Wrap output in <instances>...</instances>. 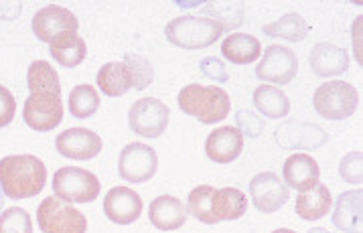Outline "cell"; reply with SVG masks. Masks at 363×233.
Masks as SVG:
<instances>
[{"label":"cell","mask_w":363,"mask_h":233,"mask_svg":"<svg viewBox=\"0 0 363 233\" xmlns=\"http://www.w3.org/2000/svg\"><path fill=\"white\" fill-rule=\"evenodd\" d=\"M47 169L35 154H13L0 161V189L9 199H30L45 189Z\"/></svg>","instance_id":"obj_1"},{"label":"cell","mask_w":363,"mask_h":233,"mask_svg":"<svg viewBox=\"0 0 363 233\" xmlns=\"http://www.w3.org/2000/svg\"><path fill=\"white\" fill-rule=\"evenodd\" d=\"M179 108L187 116L197 118L203 124H218L228 118L232 102L223 88L189 84L179 91Z\"/></svg>","instance_id":"obj_2"},{"label":"cell","mask_w":363,"mask_h":233,"mask_svg":"<svg viewBox=\"0 0 363 233\" xmlns=\"http://www.w3.org/2000/svg\"><path fill=\"white\" fill-rule=\"evenodd\" d=\"M164 35L169 43L181 49H205L223 35V27L209 16L185 15L173 18L167 25Z\"/></svg>","instance_id":"obj_3"},{"label":"cell","mask_w":363,"mask_h":233,"mask_svg":"<svg viewBox=\"0 0 363 233\" xmlns=\"http://www.w3.org/2000/svg\"><path fill=\"white\" fill-rule=\"evenodd\" d=\"M359 96L357 89L347 81H327L317 88L313 96V106L320 118L327 120H347L357 110Z\"/></svg>","instance_id":"obj_4"},{"label":"cell","mask_w":363,"mask_h":233,"mask_svg":"<svg viewBox=\"0 0 363 233\" xmlns=\"http://www.w3.org/2000/svg\"><path fill=\"white\" fill-rule=\"evenodd\" d=\"M100 181L94 173L77 166H63L53 175L55 197L67 203H91L100 197Z\"/></svg>","instance_id":"obj_5"},{"label":"cell","mask_w":363,"mask_h":233,"mask_svg":"<svg viewBox=\"0 0 363 233\" xmlns=\"http://www.w3.org/2000/svg\"><path fill=\"white\" fill-rule=\"evenodd\" d=\"M37 221L43 233H86L87 219L72 203L47 197L37 209Z\"/></svg>","instance_id":"obj_6"},{"label":"cell","mask_w":363,"mask_h":233,"mask_svg":"<svg viewBox=\"0 0 363 233\" xmlns=\"http://www.w3.org/2000/svg\"><path fill=\"white\" fill-rule=\"evenodd\" d=\"M159 169V157L155 148L143 142H132L124 146L118 157V173L128 183H146L150 181Z\"/></svg>","instance_id":"obj_7"},{"label":"cell","mask_w":363,"mask_h":233,"mask_svg":"<svg viewBox=\"0 0 363 233\" xmlns=\"http://www.w3.org/2000/svg\"><path fill=\"white\" fill-rule=\"evenodd\" d=\"M23 120L29 128L37 132H49L57 128L63 120L61 93H53V91L30 93L23 108Z\"/></svg>","instance_id":"obj_8"},{"label":"cell","mask_w":363,"mask_h":233,"mask_svg":"<svg viewBox=\"0 0 363 233\" xmlns=\"http://www.w3.org/2000/svg\"><path fill=\"white\" fill-rule=\"evenodd\" d=\"M169 116L171 110L167 108V103H162L157 98H143L132 103L128 112V124L138 136L159 138L169 126Z\"/></svg>","instance_id":"obj_9"},{"label":"cell","mask_w":363,"mask_h":233,"mask_svg":"<svg viewBox=\"0 0 363 233\" xmlns=\"http://www.w3.org/2000/svg\"><path fill=\"white\" fill-rule=\"evenodd\" d=\"M298 73V57L284 45H270L256 67V75L262 81L289 86Z\"/></svg>","instance_id":"obj_10"},{"label":"cell","mask_w":363,"mask_h":233,"mask_svg":"<svg viewBox=\"0 0 363 233\" xmlns=\"http://www.w3.org/2000/svg\"><path fill=\"white\" fill-rule=\"evenodd\" d=\"M250 199L262 213H277L291 199V191L274 173H260L250 181Z\"/></svg>","instance_id":"obj_11"},{"label":"cell","mask_w":363,"mask_h":233,"mask_svg":"<svg viewBox=\"0 0 363 233\" xmlns=\"http://www.w3.org/2000/svg\"><path fill=\"white\" fill-rule=\"evenodd\" d=\"M77 29H79V23L75 15L57 4L43 6L33 16V33L43 43H51L61 33H77Z\"/></svg>","instance_id":"obj_12"},{"label":"cell","mask_w":363,"mask_h":233,"mask_svg":"<svg viewBox=\"0 0 363 233\" xmlns=\"http://www.w3.org/2000/svg\"><path fill=\"white\" fill-rule=\"evenodd\" d=\"M57 152L61 157L75 159V161H89L102 152V138L96 132L87 128H69L61 132L55 140Z\"/></svg>","instance_id":"obj_13"},{"label":"cell","mask_w":363,"mask_h":233,"mask_svg":"<svg viewBox=\"0 0 363 233\" xmlns=\"http://www.w3.org/2000/svg\"><path fill=\"white\" fill-rule=\"evenodd\" d=\"M104 213L118 225H130L143 213V199L128 187H114L104 199Z\"/></svg>","instance_id":"obj_14"},{"label":"cell","mask_w":363,"mask_h":233,"mask_svg":"<svg viewBox=\"0 0 363 233\" xmlns=\"http://www.w3.org/2000/svg\"><path fill=\"white\" fill-rule=\"evenodd\" d=\"M244 150V134L233 126H221L213 130L205 140L207 159L218 164H228L235 161Z\"/></svg>","instance_id":"obj_15"},{"label":"cell","mask_w":363,"mask_h":233,"mask_svg":"<svg viewBox=\"0 0 363 233\" xmlns=\"http://www.w3.org/2000/svg\"><path fill=\"white\" fill-rule=\"evenodd\" d=\"M329 140V134L317 124L284 122L277 130V142L282 148H319Z\"/></svg>","instance_id":"obj_16"},{"label":"cell","mask_w":363,"mask_h":233,"mask_svg":"<svg viewBox=\"0 0 363 233\" xmlns=\"http://www.w3.org/2000/svg\"><path fill=\"white\" fill-rule=\"evenodd\" d=\"M363 193L362 187L345 191L335 201L333 223L343 233H363Z\"/></svg>","instance_id":"obj_17"},{"label":"cell","mask_w":363,"mask_h":233,"mask_svg":"<svg viewBox=\"0 0 363 233\" xmlns=\"http://www.w3.org/2000/svg\"><path fill=\"white\" fill-rule=\"evenodd\" d=\"M308 65L311 72L319 77L341 75L349 69V55L343 47H337L333 43H319L308 53Z\"/></svg>","instance_id":"obj_18"},{"label":"cell","mask_w":363,"mask_h":233,"mask_svg":"<svg viewBox=\"0 0 363 233\" xmlns=\"http://www.w3.org/2000/svg\"><path fill=\"white\" fill-rule=\"evenodd\" d=\"M150 223L160 232H174L181 229L187 221V207L181 203L177 197L160 195L148 207Z\"/></svg>","instance_id":"obj_19"},{"label":"cell","mask_w":363,"mask_h":233,"mask_svg":"<svg viewBox=\"0 0 363 233\" xmlns=\"http://www.w3.org/2000/svg\"><path fill=\"white\" fill-rule=\"evenodd\" d=\"M319 164L317 161L311 157V154H305V152H296L286 159L284 162V181H286V187H292V189L305 191L313 189L315 185H319Z\"/></svg>","instance_id":"obj_20"},{"label":"cell","mask_w":363,"mask_h":233,"mask_svg":"<svg viewBox=\"0 0 363 233\" xmlns=\"http://www.w3.org/2000/svg\"><path fill=\"white\" fill-rule=\"evenodd\" d=\"M333 207V197L327 189V185H315L313 189L305 191L296 197V215L305 221H315V219H323Z\"/></svg>","instance_id":"obj_21"},{"label":"cell","mask_w":363,"mask_h":233,"mask_svg":"<svg viewBox=\"0 0 363 233\" xmlns=\"http://www.w3.org/2000/svg\"><path fill=\"white\" fill-rule=\"evenodd\" d=\"M98 86L110 98H118V96L128 93L134 88L130 67L124 61H110V63H106L98 72Z\"/></svg>","instance_id":"obj_22"},{"label":"cell","mask_w":363,"mask_h":233,"mask_svg":"<svg viewBox=\"0 0 363 233\" xmlns=\"http://www.w3.org/2000/svg\"><path fill=\"white\" fill-rule=\"evenodd\" d=\"M51 57L63 67H77L87 55L86 41L77 33H61L51 43Z\"/></svg>","instance_id":"obj_23"},{"label":"cell","mask_w":363,"mask_h":233,"mask_svg":"<svg viewBox=\"0 0 363 233\" xmlns=\"http://www.w3.org/2000/svg\"><path fill=\"white\" fill-rule=\"evenodd\" d=\"M221 55L232 61V63H238V65H246V63H252L262 55V45L256 37L252 35H246V33H235V35H230L223 45H221Z\"/></svg>","instance_id":"obj_24"},{"label":"cell","mask_w":363,"mask_h":233,"mask_svg":"<svg viewBox=\"0 0 363 233\" xmlns=\"http://www.w3.org/2000/svg\"><path fill=\"white\" fill-rule=\"evenodd\" d=\"M247 209L246 195L235 187H223L216 191L213 197V215L218 221H235L244 217Z\"/></svg>","instance_id":"obj_25"},{"label":"cell","mask_w":363,"mask_h":233,"mask_svg":"<svg viewBox=\"0 0 363 233\" xmlns=\"http://www.w3.org/2000/svg\"><path fill=\"white\" fill-rule=\"evenodd\" d=\"M254 106L260 112L262 116L280 118L289 116L291 112V102L286 98V93L280 88H272V86H260L254 91Z\"/></svg>","instance_id":"obj_26"},{"label":"cell","mask_w":363,"mask_h":233,"mask_svg":"<svg viewBox=\"0 0 363 233\" xmlns=\"http://www.w3.org/2000/svg\"><path fill=\"white\" fill-rule=\"evenodd\" d=\"M308 30H311L308 23L301 15H296V13H289V15L280 16L278 21L264 27L266 35L277 37V39H286V41H292V43L305 41Z\"/></svg>","instance_id":"obj_27"},{"label":"cell","mask_w":363,"mask_h":233,"mask_svg":"<svg viewBox=\"0 0 363 233\" xmlns=\"http://www.w3.org/2000/svg\"><path fill=\"white\" fill-rule=\"evenodd\" d=\"M27 84H29L30 93H39V91L61 93V84H59L57 72L51 67L49 61H43V59H37V61H33L29 65Z\"/></svg>","instance_id":"obj_28"},{"label":"cell","mask_w":363,"mask_h":233,"mask_svg":"<svg viewBox=\"0 0 363 233\" xmlns=\"http://www.w3.org/2000/svg\"><path fill=\"white\" fill-rule=\"evenodd\" d=\"M216 191L211 185H201V187H195L189 193V211L191 215L195 219H199L205 225H216L219 223L218 217L213 215V197H216Z\"/></svg>","instance_id":"obj_29"},{"label":"cell","mask_w":363,"mask_h":233,"mask_svg":"<svg viewBox=\"0 0 363 233\" xmlns=\"http://www.w3.org/2000/svg\"><path fill=\"white\" fill-rule=\"evenodd\" d=\"M100 93L91 86H77L69 93V114L77 120L91 118L100 110Z\"/></svg>","instance_id":"obj_30"},{"label":"cell","mask_w":363,"mask_h":233,"mask_svg":"<svg viewBox=\"0 0 363 233\" xmlns=\"http://www.w3.org/2000/svg\"><path fill=\"white\" fill-rule=\"evenodd\" d=\"M124 63L130 67L134 89H146L152 84L155 69H152V63L148 59H145L143 55H136V53H128V55H124Z\"/></svg>","instance_id":"obj_31"},{"label":"cell","mask_w":363,"mask_h":233,"mask_svg":"<svg viewBox=\"0 0 363 233\" xmlns=\"http://www.w3.org/2000/svg\"><path fill=\"white\" fill-rule=\"evenodd\" d=\"M0 233H33L30 215L21 207H11L0 215Z\"/></svg>","instance_id":"obj_32"},{"label":"cell","mask_w":363,"mask_h":233,"mask_svg":"<svg viewBox=\"0 0 363 233\" xmlns=\"http://www.w3.org/2000/svg\"><path fill=\"white\" fill-rule=\"evenodd\" d=\"M339 175L351 185H362V152H349L339 164Z\"/></svg>","instance_id":"obj_33"},{"label":"cell","mask_w":363,"mask_h":233,"mask_svg":"<svg viewBox=\"0 0 363 233\" xmlns=\"http://www.w3.org/2000/svg\"><path fill=\"white\" fill-rule=\"evenodd\" d=\"M235 122H238V130L242 132L244 136H250V138H258L264 130V120L258 118L254 112L250 110H240L235 114Z\"/></svg>","instance_id":"obj_34"},{"label":"cell","mask_w":363,"mask_h":233,"mask_svg":"<svg viewBox=\"0 0 363 233\" xmlns=\"http://www.w3.org/2000/svg\"><path fill=\"white\" fill-rule=\"evenodd\" d=\"M16 114V102L15 96L4 88L0 86V128L9 126L13 120H15Z\"/></svg>","instance_id":"obj_35"},{"label":"cell","mask_w":363,"mask_h":233,"mask_svg":"<svg viewBox=\"0 0 363 233\" xmlns=\"http://www.w3.org/2000/svg\"><path fill=\"white\" fill-rule=\"evenodd\" d=\"M199 67H201L203 75H207L209 79H213V81H218V84H225V81L230 79V75L225 72L223 61L218 57H205Z\"/></svg>","instance_id":"obj_36"},{"label":"cell","mask_w":363,"mask_h":233,"mask_svg":"<svg viewBox=\"0 0 363 233\" xmlns=\"http://www.w3.org/2000/svg\"><path fill=\"white\" fill-rule=\"evenodd\" d=\"M362 15L359 18H355V25H353V49H355V59L359 61L362 65Z\"/></svg>","instance_id":"obj_37"},{"label":"cell","mask_w":363,"mask_h":233,"mask_svg":"<svg viewBox=\"0 0 363 233\" xmlns=\"http://www.w3.org/2000/svg\"><path fill=\"white\" fill-rule=\"evenodd\" d=\"M308 233H329V232H327L325 227H315V229H311Z\"/></svg>","instance_id":"obj_38"},{"label":"cell","mask_w":363,"mask_h":233,"mask_svg":"<svg viewBox=\"0 0 363 233\" xmlns=\"http://www.w3.org/2000/svg\"><path fill=\"white\" fill-rule=\"evenodd\" d=\"M272 233H294L292 229H277V232H272Z\"/></svg>","instance_id":"obj_39"}]
</instances>
